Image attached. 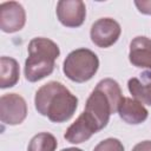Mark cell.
Instances as JSON below:
<instances>
[{
  "label": "cell",
  "instance_id": "obj_1",
  "mask_svg": "<svg viewBox=\"0 0 151 151\" xmlns=\"http://www.w3.org/2000/svg\"><path fill=\"white\" fill-rule=\"evenodd\" d=\"M34 105L38 113L47 117L52 123H64L74 114L78 98L61 83L48 81L37 91Z\"/></svg>",
  "mask_w": 151,
  "mask_h": 151
},
{
  "label": "cell",
  "instance_id": "obj_2",
  "mask_svg": "<svg viewBox=\"0 0 151 151\" xmlns=\"http://www.w3.org/2000/svg\"><path fill=\"white\" fill-rule=\"evenodd\" d=\"M122 99L123 93L119 84L111 78H105L88 96L84 111L94 120L100 131L107 125L110 116L117 112Z\"/></svg>",
  "mask_w": 151,
  "mask_h": 151
},
{
  "label": "cell",
  "instance_id": "obj_3",
  "mask_svg": "<svg viewBox=\"0 0 151 151\" xmlns=\"http://www.w3.org/2000/svg\"><path fill=\"white\" fill-rule=\"evenodd\" d=\"M28 57L25 61V78L29 83H35L52 74L55 59L60 54L59 46L51 39L33 38L27 47Z\"/></svg>",
  "mask_w": 151,
  "mask_h": 151
},
{
  "label": "cell",
  "instance_id": "obj_4",
  "mask_svg": "<svg viewBox=\"0 0 151 151\" xmlns=\"http://www.w3.org/2000/svg\"><path fill=\"white\" fill-rule=\"evenodd\" d=\"M99 67L97 54L88 48H77L67 54L63 64L64 74L74 83H85L93 78Z\"/></svg>",
  "mask_w": 151,
  "mask_h": 151
},
{
  "label": "cell",
  "instance_id": "obj_5",
  "mask_svg": "<svg viewBox=\"0 0 151 151\" xmlns=\"http://www.w3.org/2000/svg\"><path fill=\"white\" fill-rule=\"evenodd\" d=\"M27 116L26 100L17 93H7L0 98V119L7 125L21 124Z\"/></svg>",
  "mask_w": 151,
  "mask_h": 151
},
{
  "label": "cell",
  "instance_id": "obj_6",
  "mask_svg": "<svg viewBox=\"0 0 151 151\" xmlns=\"http://www.w3.org/2000/svg\"><path fill=\"white\" fill-rule=\"evenodd\" d=\"M120 33V25L114 19L100 18L91 26L90 37L96 46L100 48H107L119 39Z\"/></svg>",
  "mask_w": 151,
  "mask_h": 151
},
{
  "label": "cell",
  "instance_id": "obj_7",
  "mask_svg": "<svg viewBox=\"0 0 151 151\" xmlns=\"http://www.w3.org/2000/svg\"><path fill=\"white\" fill-rule=\"evenodd\" d=\"M57 18L66 27H79L86 17V6L81 0H60L57 4Z\"/></svg>",
  "mask_w": 151,
  "mask_h": 151
},
{
  "label": "cell",
  "instance_id": "obj_8",
  "mask_svg": "<svg viewBox=\"0 0 151 151\" xmlns=\"http://www.w3.org/2000/svg\"><path fill=\"white\" fill-rule=\"evenodd\" d=\"M26 22V12L17 1H7L0 5V28L5 33L20 31Z\"/></svg>",
  "mask_w": 151,
  "mask_h": 151
},
{
  "label": "cell",
  "instance_id": "obj_9",
  "mask_svg": "<svg viewBox=\"0 0 151 151\" xmlns=\"http://www.w3.org/2000/svg\"><path fill=\"white\" fill-rule=\"evenodd\" d=\"M99 130H98V126L94 123V120L84 111L76 119V122L72 123L67 127V130L64 134V138L68 143L80 144V143L90 139Z\"/></svg>",
  "mask_w": 151,
  "mask_h": 151
},
{
  "label": "cell",
  "instance_id": "obj_10",
  "mask_svg": "<svg viewBox=\"0 0 151 151\" xmlns=\"http://www.w3.org/2000/svg\"><path fill=\"white\" fill-rule=\"evenodd\" d=\"M129 60L133 66L151 72V39L143 35L133 38L130 42Z\"/></svg>",
  "mask_w": 151,
  "mask_h": 151
},
{
  "label": "cell",
  "instance_id": "obj_11",
  "mask_svg": "<svg viewBox=\"0 0 151 151\" xmlns=\"http://www.w3.org/2000/svg\"><path fill=\"white\" fill-rule=\"evenodd\" d=\"M117 112L125 123L131 125H138L144 123L149 116V112L145 109L144 104L130 97H123Z\"/></svg>",
  "mask_w": 151,
  "mask_h": 151
},
{
  "label": "cell",
  "instance_id": "obj_12",
  "mask_svg": "<svg viewBox=\"0 0 151 151\" xmlns=\"http://www.w3.org/2000/svg\"><path fill=\"white\" fill-rule=\"evenodd\" d=\"M127 88L134 99L151 106V72L146 71L139 77L129 79Z\"/></svg>",
  "mask_w": 151,
  "mask_h": 151
},
{
  "label": "cell",
  "instance_id": "obj_13",
  "mask_svg": "<svg viewBox=\"0 0 151 151\" xmlns=\"http://www.w3.org/2000/svg\"><path fill=\"white\" fill-rule=\"evenodd\" d=\"M20 77L19 64L14 58H0V87L8 88L17 85Z\"/></svg>",
  "mask_w": 151,
  "mask_h": 151
},
{
  "label": "cell",
  "instance_id": "obj_14",
  "mask_svg": "<svg viewBox=\"0 0 151 151\" xmlns=\"http://www.w3.org/2000/svg\"><path fill=\"white\" fill-rule=\"evenodd\" d=\"M58 146L57 138L50 132H40L32 137L27 150L28 151H55Z\"/></svg>",
  "mask_w": 151,
  "mask_h": 151
},
{
  "label": "cell",
  "instance_id": "obj_15",
  "mask_svg": "<svg viewBox=\"0 0 151 151\" xmlns=\"http://www.w3.org/2000/svg\"><path fill=\"white\" fill-rule=\"evenodd\" d=\"M93 151H124V145L117 138H106L97 144Z\"/></svg>",
  "mask_w": 151,
  "mask_h": 151
},
{
  "label": "cell",
  "instance_id": "obj_16",
  "mask_svg": "<svg viewBox=\"0 0 151 151\" xmlns=\"http://www.w3.org/2000/svg\"><path fill=\"white\" fill-rule=\"evenodd\" d=\"M134 5L140 13L151 15V1H134Z\"/></svg>",
  "mask_w": 151,
  "mask_h": 151
},
{
  "label": "cell",
  "instance_id": "obj_17",
  "mask_svg": "<svg viewBox=\"0 0 151 151\" xmlns=\"http://www.w3.org/2000/svg\"><path fill=\"white\" fill-rule=\"evenodd\" d=\"M132 151H151V140H143L136 144Z\"/></svg>",
  "mask_w": 151,
  "mask_h": 151
},
{
  "label": "cell",
  "instance_id": "obj_18",
  "mask_svg": "<svg viewBox=\"0 0 151 151\" xmlns=\"http://www.w3.org/2000/svg\"><path fill=\"white\" fill-rule=\"evenodd\" d=\"M61 151H83V150L79 147H66V149H63Z\"/></svg>",
  "mask_w": 151,
  "mask_h": 151
}]
</instances>
